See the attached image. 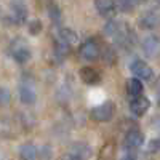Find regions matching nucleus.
Returning <instances> with one entry per match:
<instances>
[{
	"label": "nucleus",
	"mask_w": 160,
	"mask_h": 160,
	"mask_svg": "<svg viewBox=\"0 0 160 160\" xmlns=\"http://www.w3.org/2000/svg\"><path fill=\"white\" fill-rule=\"evenodd\" d=\"M135 2H136V3H138V2H141V0H135Z\"/></svg>",
	"instance_id": "cd10ccee"
},
{
	"label": "nucleus",
	"mask_w": 160,
	"mask_h": 160,
	"mask_svg": "<svg viewBox=\"0 0 160 160\" xmlns=\"http://www.w3.org/2000/svg\"><path fill=\"white\" fill-rule=\"evenodd\" d=\"M123 160H135V158H123Z\"/></svg>",
	"instance_id": "bb28decb"
},
{
	"label": "nucleus",
	"mask_w": 160,
	"mask_h": 160,
	"mask_svg": "<svg viewBox=\"0 0 160 160\" xmlns=\"http://www.w3.org/2000/svg\"><path fill=\"white\" fill-rule=\"evenodd\" d=\"M37 157H40V160H51L53 151L50 149V146H43V148H40V151H37Z\"/></svg>",
	"instance_id": "b1692460"
},
{
	"label": "nucleus",
	"mask_w": 160,
	"mask_h": 160,
	"mask_svg": "<svg viewBox=\"0 0 160 160\" xmlns=\"http://www.w3.org/2000/svg\"><path fill=\"white\" fill-rule=\"evenodd\" d=\"M74 155H77L80 160H85L90 157V148L87 144H74Z\"/></svg>",
	"instance_id": "aec40b11"
},
{
	"label": "nucleus",
	"mask_w": 160,
	"mask_h": 160,
	"mask_svg": "<svg viewBox=\"0 0 160 160\" xmlns=\"http://www.w3.org/2000/svg\"><path fill=\"white\" fill-rule=\"evenodd\" d=\"M48 16L53 22H59L61 21V10L58 8L56 3H50L48 7Z\"/></svg>",
	"instance_id": "412c9836"
},
{
	"label": "nucleus",
	"mask_w": 160,
	"mask_h": 160,
	"mask_svg": "<svg viewBox=\"0 0 160 160\" xmlns=\"http://www.w3.org/2000/svg\"><path fill=\"white\" fill-rule=\"evenodd\" d=\"M55 53L58 55V58H61V59L68 58L71 55V45H68V43L61 42V40H58L56 45H55Z\"/></svg>",
	"instance_id": "dca6fc26"
},
{
	"label": "nucleus",
	"mask_w": 160,
	"mask_h": 160,
	"mask_svg": "<svg viewBox=\"0 0 160 160\" xmlns=\"http://www.w3.org/2000/svg\"><path fill=\"white\" fill-rule=\"evenodd\" d=\"M114 5H115V8H118L120 11L128 13V11H133L136 2H135V0H114Z\"/></svg>",
	"instance_id": "6ab92c4d"
},
{
	"label": "nucleus",
	"mask_w": 160,
	"mask_h": 160,
	"mask_svg": "<svg viewBox=\"0 0 160 160\" xmlns=\"http://www.w3.org/2000/svg\"><path fill=\"white\" fill-rule=\"evenodd\" d=\"M78 53H80V58L85 61H98V58L101 56V50L95 40H87L85 43H82Z\"/></svg>",
	"instance_id": "7ed1b4c3"
},
{
	"label": "nucleus",
	"mask_w": 160,
	"mask_h": 160,
	"mask_svg": "<svg viewBox=\"0 0 160 160\" xmlns=\"http://www.w3.org/2000/svg\"><path fill=\"white\" fill-rule=\"evenodd\" d=\"M158 22H160V19L155 13H146V15L141 16V19H139V26L142 29H148V31L155 29L158 26Z\"/></svg>",
	"instance_id": "9b49d317"
},
{
	"label": "nucleus",
	"mask_w": 160,
	"mask_h": 160,
	"mask_svg": "<svg viewBox=\"0 0 160 160\" xmlns=\"http://www.w3.org/2000/svg\"><path fill=\"white\" fill-rule=\"evenodd\" d=\"M21 160H37V148L31 142H26L19 148Z\"/></svg>",
	"instance_id": "2eb2a0df"
},
{
	"label": "nucleus",
	"mask_w": 160,
	"mask_h": 160,
	"mask_svg": "<svg viewBox=\"0 0 160 160\" xmlns=\"http://www.w3.org/2000/svg\"><path fill=\"white\" fill-rule=\"evenodd\" d=\"M58 40H61V42L68 43V45H75V43L78 42V37H77V34H75L72 29H69V28H61V29L58 31Z\"/></svg>",
	"instance_id": "f8f14e48"
},
{
	"label": "nucleus",
	"mask_w": 160,
	"mask_h": 160,
	"mask_svg": "<svg viewBox=\"0 0 160 160\" xmlns=\"http://www.w3.org/2000/svg\"><path fill=\"white\" fill-rule=\"evenodd\" d=\"M10 51H11V56H13V59H15L16 62H19V64L28 62V61L31 59V56H32V55H31V50H29V47L26 45L21 38L15 40V42L11 43Z\"/></svg>",
	"instance_id": "f03ea898"
},
{
	"label": "nucleus",
	"mask_w": 160,
	"mask_h": 160,
	"mask_svg": "<svg viewBox=\"0 0 160 160\" xmlns=\"http://www.w3.org/2000/svg\"><path fill=\"white\" fill-rule=\"evenodd\" d=\"M149 108H151V101L146 96H142V95L133 98L131 102H130V111L135 114L136 117H142L146 112L149 111Z\"/></svg>",
	"instance_id": "39448f33"
},
{
	"label": "nucleus",
	"mask_w": 160,
	"mask_h": 160,
	"mask_svg": "<svg viewBox=\"0 0 160 160\" xmlns=\"http://www.w3.org/2000/svg\"><path fill=\"white\" fill-rule=\"evenodd\" d=\"M95 7L101 16H112L115 11L114 0H95Z\"/></svg>",
	"instance_id": "9d476101"
},
{
	"label": "nucleus",
	"mask_w": 160,
	"mask_h": 160,
	"mask_svg": "<svg viewBox=\"0 0 160 160\" xmlns=\"http://www.w3.org/2000/svg\"><path fill=\"white\" fill-rule=\"evenodd\" d=\"M80 78H82V82L87 83V85H96L101 82V75L96 69L93 68H82L80 69Z\"/></svg>",
	"instance_id": "6e6552de"
},
{
	"label": "nucleus",
	"mask_w": 160,
	"mask_h": 160,
	"mask_svg": "<svg viewBox=\"0 0 160 160\" xmlns=\"http://www.w3.org/2000/svg\"><path fill=\"white\" fill-rule=\"evenodd\" d=\"M120 28H122V24H120L118 21L111 19V21L106 22V26H104V34L109 35V37H114V35L120 31Z\"/></svg>",
	"instance_id": "a211bd4d"
},
{
	"label": "nucleus",
	"mask_w": 160,
	"mask_h": 160,
	"mask_svg": "<svg viewBox=\"0 0 160 160\" xmlns=\"http://www.w3.org/2000/svg\"><path fill=\"white\" fill-rule=\"evenodd\" d=\"M142 90H144V87H142V82L139 78H130L128 82H127V91H128V95L131 96V98H136V96H139V95H142Z\"/></svg>",
	"instance_id": "4468645a"
},
{
	"label": "nucleus",
	"mask_w": 160,
	"mask_h": 160,
	"mask_svg": "<svg viewBox=\"0 0 160 160\" xmlns=\"http://www.w3.org/2000/svg\"><path fill=\"white\" fill-rule=\"evenodd\" d=\"M114 111H115V106L111 101H104L98 106H95L91 111H90V117L93 122H98V123H104V122H109V120L114 117Z\"/></svg>",
	"instance_id": "f257e3e1"
},
{
	"label": "nucleus",
	"mask_w": 160,
	"mask_h": 160,
	"mask_svg": "<svg viewBox=\"0 0 160 160\" xmlns=\"http://www.w3.org/2000/svg\"><path fill=\"white\" fill-rule=\"evenodd\" d=\"M8 19L13 24H22L26 19H28V8H26L22 3H19V2H15L11 5V8H10Z\"/></svg>",
	"instance_id": "423d86ee"
},
{
	"label": "nucleus",
	"mask_w": 160,
	"mask_h": 160,
	"mask_svg": "<svg viewBox=\"0 0 160 160\" xmlns=\"http://www.w3.org/2000/svg\"><path fill=\"white\" fill-rule=\"evenodd\" d=\"M115 155V149H114V144L108 142L102 146V149L99 152V160H112Z\"/></svg>",
	"instance_id": "f3484780"
},
{
	"label": "nucleus",
	"mask_w": 160,
	"mask_h": 160,
	"mask_svg": "<svg viewBox=\"0 0 160 160\" xmlns=\"http://www.w3.org/2000/svg\"><path fill=\"white\" fill-rule=\"evenodd\" d=\"M158 149H160V139H152L151 144H149V151L151 152H155Z\"/></svg>",
	"instance_id": "393cba45"
},
{
	"label": "nucleus",
	"mask_w": 160,
	"mask_h": 160,
	"mask_svg": "<svg viewBox=\"0 0 160 160\" xmlns=\"http://www.w3.org/2000/svg\"><path fill=\"white\" fill-rule=\"evenodd\" d=\"M144 144V135L139 131V130H130L125 136V141H123V146L127 149H138Z\"/></svg>",
	"instance_id": "0eeeda50"
},
{
	"label": "nucleus",
	"mask_w": 160,
	"mask_h": 160,
	"mask_svg": "<svg viewBox=\"0 0 160 160\" xmlns=\"http://www.w3.org/2000/svg\"><path fill=\"white\" fill-rule=\"evenodd\" d=\"M19 98H21V102L22 104H34L37 101V93L35 90L32 88V85L29 83H22L19 87Z\"/></svg>",
	"instance_id": "1a4fd4ad"
},
{
	"label": "nucleus",
	"mask_w": 160,
	"mask_h": 160,
	"mask_svg": "<svg viewBox=\"0 0 160 160\" xmlns=\"http://www.w3.org/2000/svg\"><path fill=\"white\" fill-rule=\"evenodd\" d=\"M130 71L136 75V78H142V80H149L154 75L152 68L148 62H144L142 59H135L130 64Z\"/></svg>",
	"instance_id": "20e7f679"
},
{
	"label": "nucleus",
	"mask_w": 160,
	"mask_h": 160,
	"mask_svg": "<svg viewBox=\"0 0 160 160\" xmlns=\"http://www.w3.org/2000/svg\"><path fill=\"white\" fill-rule=\"evenodd\" d=\"M158 50V40L155 35H149L142 40V51L148 56H154Z\"/></svg>",
	"instance_id": "ddd939ff"
},
{
	"label": "nucleus",
	"mask_w": 160,
	"mask_h": 160,
	"mask_svg": "<svg viewBox=\"0 0 160 160\" xmlns=\"http://www.w3.org/2000/svg\"><path fill=\"white\" fill-rule=\"evenodd\" d=\"M61 160H80V158L77 155H74V154H66V155L61 157Z\"/></svg>",
	"instance_id": "a878e982"
},
{
	"label": "nucleus",
	"mask_w": 160,
	"mask_h": 160,
	"mask_svg": "<svg viewBox=\"0 0 160 160\" xmlns=\"http://www.w3.org/2000/svg\"><path fill=\"white\" fill-rule=\"evenodd\" d=\"M10 101H11L10 90L5 87H0V106H7V104H10Z\"/></svg>",
	"instance_id": "5701e85b"
},
{
	"label": "nucleus",
	"mask_w": 160,
	"mask_h": 160,
	"mask_svg": "<svg viewBox=\"0 0 160 160\" xmlns=\"http://www.w3.org/2000/svg\"><path fill=\"white\" fill-rule=\"evenodd\" d=\"M42 22H40V19H32V21H29V24H28V31H29V34L31 35H38L40 32H42Z\"/></svg>",
	"instance_id": "4be33fe9"
},
{
	"label": "nucleus",
	"mask_w": 160,
	"mask_h": 160,
	"mask_svg": "<svg viewBox=\"0 0 160 160\" xmlns=\"http://www.w3.org/2000/svg\"><path fill=\"white\" fill-rule=\"evenodd\" d=\"M158 104H160V102H158Z\"/></svg>",
	"instance_id": "c85d7f7f"
}]
</instances>
